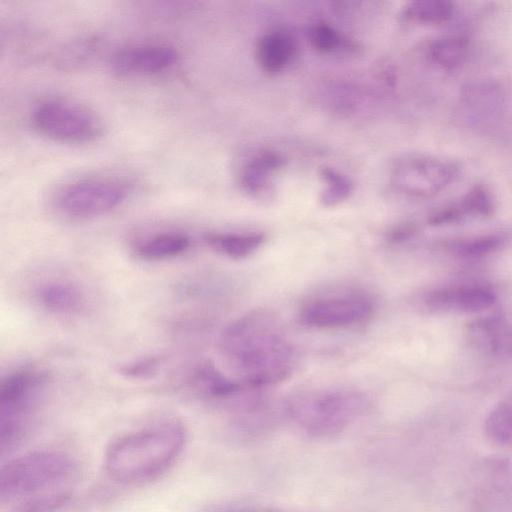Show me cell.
<instances>
[{
	"mask_svg": "<svg viewBox=\"0 0 512 512\" xmlns=\"http://www.w3.org/2000/svg\"><path fill=\"white\" fill-rule=\"evenodd\" d=\"M369 406L367 396L353 389L301 393L288 402L291 419L314 436H331L346 429Z\"/></svg>",
	"mask_w": 512,
	"mask_h": 512,
	"instance_id": "cell-4",
	"label": "cell"
},
{
	"mask_svg": "<svg viewBox=\"0 0 512 512\" xmlns=\"http://www.w3.org/2000/svg\"><path fill=\"white\" fill-rule=\"evenodd\" d=\"M189 238L177 232H165L146 237L134 246L135 254L145 260H162L178 256L188 250Z\"/></svg>",
	"mask_w": 512,
	"mask_h": 512,
	"instance_id": "cell-16",
	"label": "cell"
},
{
	"mask_svg": "<svg viewBox=\"0 0 512 512\" xmlns=\"http://www.w3.org/2000/svg\"><path fill=\"white\" fill-rule=\"evenodd\" d=\"M488 477L477 496L479 512H509L512 503L511 467L502 462L488 463Z\"/></svg>",
	"mask_w": 512,
	"mask_h": 512,
	"instance_id": "cell-12",
	"label": "cell"
},
{
	"mask_svg": "<svg viewBox=\"0 0 512 512\" xmlns=\"http://www.w3.org/2000/svg\"><path fill=\"white\" fill-rule=\"evenodd\" d=\"M49 384L46 371L21 368L0 384V447L11 450L26 433L31 418Z\"/></svg>",
	"mask_w": 512,
	"mask_h": 512,
	"instance_id": "cell-5",
	"label": "cell"
},
{
	"mask_svg": "<svg viewBox=\"0 0 512 512\" xmlns=\"http://www.w3.org/2000/svg\"><path fill=\"white\" fill-rule=\"evenodd\" d=\"M177 59V51L168 45L139 44L114 53L110 66L123 76L149 75L171 67Z\"/></svg>",
	"mask_w": 512,
	"mask_h": 512,
	"instance_id": "cell-10",
	"label": "cell"
},
{
	"mask_svg": "<svg viewBox=\"0 0 512 512\" xmlns=\"http://www.w3.org/2000/svg\"><path fill=\"white\" fill-rule=\"evenodd\" d=\"M458 176V167L447 159L431 155H408L392 166V185L411 196L428 197L447 188Z\"/></svg>",
	"mask_w": 512,
	"mask_h": 512,
	"instance_id": "cell-7",
	"label": "cell"
},
{
	"mask_svg": "<svg viewBox=\"0 0 512 512\" xmlns=\"http://www.w3.org/2000/svg\"><path fill=\"white\" fill-rule=\"evenodd\" d=\"M186 441V429L176 420L162 421L129 432L108 447L104 458L105 470L121 484L150 482L174 465Z\"/></svg>",
	"mask_w": 512,
	"mask_h": 512,
	"instance_id": "cell-2",
	"label": "cell"
},
{
	"mask_svg": "<svg viewBox=\"0 0 512 512\" xmlns=\"http://www.w3.org/2000/svg\"><path fill=\"white\" fill-rule=\"evenodd\" d=\"M468 49V42L464 37L443 36L431 43L429 55L438 66L444 69H454L465 61Z\"/></svg>",
	"mask_w": 512,
	"mask_h": 512,
	"instance_id": "cell-20",
	"label": "cell"
},
{
	"mask_svg": "<svg viewBox=\"0 0 512 512\" xmlns=\"http://www.w3.org/2000/svg\"><path fill=\"white\" fill-rule=\"evenodd\" d=\"M219 353L242 387L259 388L290 378L297 356L276 321L264 313H251L222 332Z\"/></svg>",
	"mask_w": 512,
	"mask_h": 512,
	"instance_id": "cell-1",
	"label": "cell"
},
{
	"mask_svg": "<svg viewBox=\"0 0 512 512\" xmlns=\"http://www.w3.org/2000/svg\"><path fill=\"white\" fill-rule=\"evenodd\" d=\"M373 312L371 301L362 295L317 299L301 311V321L308 327L339 329L367 321Z\"/></svg>",
	"mask_w": 512,
	"mask_h": 512,
	"instance_id": "cell-9",
	"label": "cell"
},
{
	"mask_svg": "<svg viewBox=\"0 0 512 512\" xmlns=\"http://www.w3.org/2000/svg\"><path fill=\"white\" fill-rule=\"evenodd\" d=\"M163 362L162 356H146L120 365L117 371L128 379L146 380L158 373Z\"/></svg>",
	"mask_w": 512,
	"mask_h": 512,
	"instance_id": "cell-24",
	"label": "cell"
},
{
	"mask_svg": "<svg viewBox=\"0 0 512 512\" xmlns=\"http://www.w3.org/2000/svg\"><path fill=\"white\" fill-rule=\"evenodd\" d=\"M40 305L51 313L69 315L78 312L84 305L80 289L66 281L56 280L42 284L36 292Z\"/></svg>",
	"mask_w": 512,
	"mask_h": 512,
	"instance_id": "cell-13",
	"label": "cell"
},
{
	"mask_svg": "<svg viewBox=\"0 0 512 512\" xmlns=\"http://www.w3.org/2000/svg\"><path fill=\"white\" fill-rule=\"evenodd\" d=\"M453 4L446 0H417L406 5L403 17L421 24H442L453 14Z\"/></svg>",
	"mask_w": 512,
	"mask_h": 512,
	"instance_id": "cell-21",
	"label": "cell"
},
{
	"mask_svg": "<svg viewBox=\"0 0 512 512\" xmlns=\"http://www.w3.org/2000/svg\"><path fill=\"white\" fill-rule=\"evenodd\" d=\"M484 431L493 444L512 449V396H509L489 412Z\"/></svg>",
	"mask_w": 512,
	"mask_h": 512,
	"instance_id": "cell-19",
	"label": "cell"
},
{
	"mask_svg": "<svg viewBox=\"0 0 512 512\" xmlns=\"http://www.w3.org/2000/svg\"><path fill=\"white\" fill-rule=\"evenodd\" d=\"M295 50L294 41L284 32H270L261 36L256 45V58L268 73L281 72L290 62Z\"/></svg>",
	"mask_w": 512,
	"mask_h": 512,
	"instance_id": "cell-14",
	"label": "cell"
},
{
	"mask_svg": "<svg viewBox=\"0 0 512 512\" xmlns=\"http://www.w3.org/2000/svg\"><path fill=\"white\" fill-rule=\"evenodd\" d=\"M320 175L324 180L326 187L320 196V202L326 207L335 206L345 201L353 191L351 180L329 167L321 169Z\"/></svg>",
	"mask_w": 512,
	"mask_h": 512,
	"instance_id": "cell-23",
	"label": "cell"
},
{
	"mask_svg": "<svg viewBox=\"0 0 512 512\" xmlns=\"http://www.w3.org/2000/svg\"><path fill=\"white\" fill-rule=\"evenodd\" d=\"M460 207L463 212L487 216L493 211V201L484 187L474 186L465 194Z\"/></svg>",
	"mask_w": 512,
	"mask_h": 512,
	"instance_id": "cell-26",
	"label": "cell"
},
{
	"mask_svg": "<svg viewBox=\"0 0 512 512\" xmlns=\"http://www.w3.org/2000/svg\"><path fill=\"white\" fill-rule=\"evenodd\" d=\"M494 292L484 286L438 288L424 297L425 305L441 313H477L495 302Z\"/></svg>",
	"mask_w": 512,
	"mask_h": 512,
	"instance_id": "cell-11",
	"label": "cell"
},
{
	"mask_svg": "<svg viewBox=\"0 0 512 512\" xmlns=\"http://www.w3.org/2000/svg\"><path fill=\"white\" fill-rule=\"evenodd\" d=\"M284 163L283 157L274 151H262L243 168L241 185L250 194H260L269 184L271 174Z\"/></svg>",
	"mask_w": 512,
	"mask_h": 512,
	"instance_id": "cell-17",
	"label": "cell"
},
{
	"mask_svg": "<svg viewBox=\"0 0 512 512\" xmlns=\"http://www.w3.org/2000/svg\"><path fill=\"white\" fill-rule=\"evenodd\" d=\"M72 496L69 488L31 496L10 504L8 512H57Z\"/></svg>",
	"mask_w": 512,
	"mask_h": 512,
	"instance_id": "cell-22",
	"label": "cell"
},
{
	"mask_svg": "<svg viewBox=\"0 0 512 512\" xmlns=\"http://www.w3.org/2000/svg\"><path fill=\"white\" fill-rule=\"evenodd\" d=\"M193 379L204 393L217 398L230 397L243 388L238 381L220 371L210 361L201 363L195 369Z\"/></svg>",
	"mask_w": 512,
	"mask_h": 512,
	"instance_id": "cell-18",
	"label": "cell"
},
{
	"mask_svg": "<svg viewBox=\"0 0 512 512\" xmlns=\"http://www.w3.org/2000/svg\"><path fill=\"white\" fill-rule=\"evenodd\" d=\"M32 121L43 135L68 143H86L102 132L99 118L88 108L62 99L41 102L33 111Z\"/></svg>",
	"mask_w": 512,
	"mask_h": 512,
	"instance_id": "cell-6",
	"label": "cell"
},
{
	"mask_svg": "<svg viewBox=\"0 0 512 512\" xmlns=\"http://www.w3.org/2000/svg\"><path fill=\"white\" fill-rule=\"evenodd\" d=\"M261 233H213L205 236L206 244L215 252L240 260L254 254L264 243Z\"/></svg>",
	"mask_w": 512,
	"mask_h": 512,
	"instance_id": "cell-15",
	"label": "cell"
},
{
	"mask_svg": "<svg viewBox=\"0 0 512 512\" xmlns=\"http://www.w3.org/2000/svg\"><path fill=\"white\" fill-rule=\"evenodd\" d=\"M77 463L67 453L37 450L15 457L0 471V502L12 504L27 497L69 488Z\"/></svg>",
	"mask_w": 512,
	"mask_h": 512,
	"instance_id": "cell-3",
	"label": "cell"
},
{
	"mask_svg": "<svg viewBox=\"0 0 512 512\" xmlns=\"http://www.w3.org/2000/svg\"><path fill=\"white\" fill-rule=\"evenodd\" d=\"M307 36L313 48L322 53L332 52L341 42L337 31L325 23L312 25L308 29Z\"/></svg>",
	"mask_w": 512,
	"mask_h": 512,
	"instance_id": "cell-25",
	"label": "cell"
},
{
	"mask_svg": "<svg viewBox=\"0 0 512 512\" xmlns=\"http://www.w3.org/2000/svg\"><path fill=\"white\" fill-rule=\"evenodd\" d=\"M499 244L497 237L478 238L457 245L458 250L462 254H481L493 250Z\"/></svg>",
	"mask_w": 512,
	"mask_h": 512,
	"instance_id": "cell-27",
	"label": "cell"
},
{
	"mask_svg": "<svg viewBox=\"0 0 512 512\" xmlns=\"http://www.w3.org/2000/svg\"><path fill=\"white\" fill-rule=\"evenodd\" d=\"M127 187L113 179L90 178L76 181L58 194L56 206L65 216L87 219L107 213L127 196Z\"/></svg>",
	"mask_w": 512,
	"mask_h": 512,
	"instance_id": "cell-8",
	"label": "cell"
}]
</instances>
